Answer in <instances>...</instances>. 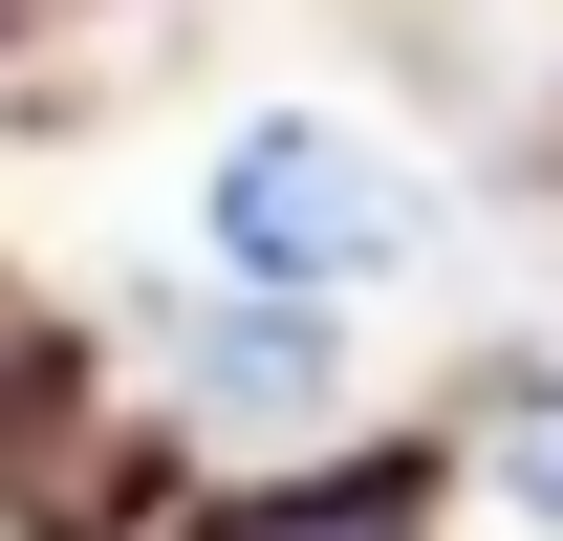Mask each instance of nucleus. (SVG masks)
Returning <instances> with one entry per match:
<instances>
[{
	"instance_id": "obj_1",
	"label": "nucleus",
	"mask_w": 563,
	"mask_h": 541,
	"mask_svg": "<svg viewBox=\"0 0 563 541\" xmlns=\"http://www.w3.org/2000/svg\"><path fill=\"white\" fill-rule=\"evenodd\" d=\"M390 239H412V196H390V152L347 109H261L217 152V261L239 281H368Z\"/></svg>"
},
{
	"instance_id": "obj_2",
	"label": "nucleus",
	"mask_w": 563,
	"mask_h": 541,
	"mask_svg": "<svg viewBox=\"0 0 563 541\" xmlns=\"http://www.w3.org/2000/svg\"><path fill=\"white\" fill-rule=\"evenodd\" d=\"M174 390H196L217 433H325V411H347V325H325V281H261V303L174 325Z\"/></svg>"
},
{
	"instance_id": "obj_3",
	"label": "nucleus",
	"mask_w": 563,
	"mask_h": 541,
	"mask_svg": "<svg viewBox=\"0 0 563 541\" xmlns=\"http://www.w3.org/2000/svg\"><path fill=\"white\" fill-rule=\"evenodd\" d=\"M239 541H433V476H390V455H368V476H303V498H261Z\"/></svg>"
}]
</instances>
